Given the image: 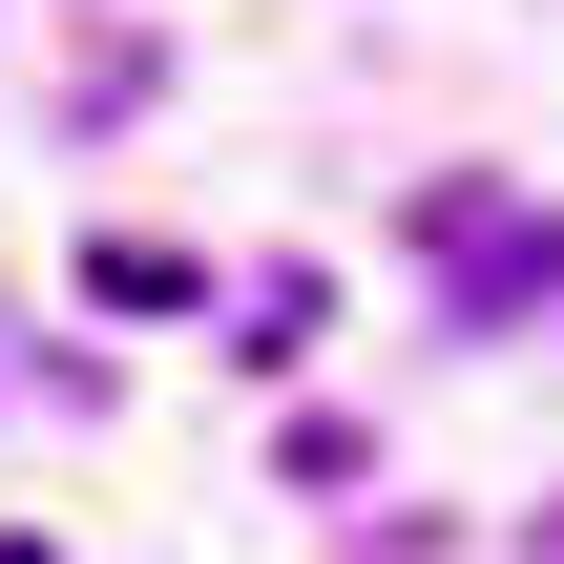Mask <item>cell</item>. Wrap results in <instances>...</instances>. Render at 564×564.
Segmentation results:
<instances>
[{"label":"cell","mask_w":564,"mask_h":564,"mask_svg":"<svg viewBox=\"0 0 564 564\" xmlns=\"http://www.w3.org/2000/svg\"><path fill=\"white\" fill-rule=\"evenodd\" d=\"M0 564H63V544H21V523H0Z\"/></svg>","instance_id":"2"},{"label":"cell","mask_w":564,"mask_h":564,"mask_svg":"<svg viewBox=\"0 0 564 564\" xmlns=\"http://www.w3.org/2000/svg\"><path fill=\"white\" fill-rule=\"evenodd\" d=\"M84 293H105V314H188V251H147V230H84Z\"/></svg>","instance_id":"1"}]
</instances>
